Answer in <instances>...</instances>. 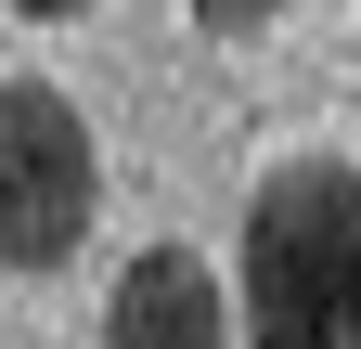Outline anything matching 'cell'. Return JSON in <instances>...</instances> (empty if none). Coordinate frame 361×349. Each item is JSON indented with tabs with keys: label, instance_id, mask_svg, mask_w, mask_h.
Instances as JSON below:
<instances>
[{
	"label": "cell",
	"instance_id": "cell-1",
	"mask_svg": "<svg viewBox=\"0 0 361 349\" xmlns=\"http://www.w3.org/2000/svg\"><path fill=\"white\" fill-rule=\"evenodd\" d=\"M245 349H361V168L284 155L245 194Z\"/></svg>",
	"mask_w": 361,
	"mask_h": 349
},
{
	"label": "cell",
	"instance_id": "cell-2",
	"mask_svg": "<svg viewBox=\"0 0 361 349\" xmlns=\"http://www.w3.org/2000/svg\"><path fill=\"white\" fill-rule=\"evenodd\" d=\"M90 207H104L90 117L52 78H0V259L13 272H65L90 246Z\"/></svg>",
	"mask_w": 361,
	"mask_h": 349
},
{
	"label": "cell",
	"instance_id": "cell-3",
	"mask_svg": "<svg viewBox=\"0 0 361 349\" xmlns=\"http://www.w3.org/2000/svg\"><path fill=\"white\" fill-rule=\"evenodd\" d=\"M104 349H233V311H219V272L194 246H142L104 297Z\"/></svg>",
	"mask_w": 361,
	"mask_h": 349
},
{
	"label": "cell",
	"instance_id": "cell-4",
	"mask_svg": "<svg viewBox=\"0 0 361 349\" xmlns=\"http://www.w3.org/2000/svg\"><path fill=\"white\" fill-rule=\"evenodd\" d=\"M271 13H284V0H194V26H207V39H258Z\"/></svg>",
	"mask_w": 361,
	"mask_h": 349
},
{
	"label": "cell",
	"instance_id": "cell-5",
	"mask_svg": "<svg viewBox=\"0 0 361 349\" xmlns=\"http://www.w3.org/2000/svg\"><path fill=\"white\" fill-rule=\"evenodd\" d=\"M13 13H26V26H65V13H90V0H13Z\"/></svg>",
	"mask_w": 361,
	"mask_h": 349
}]
</instances>
